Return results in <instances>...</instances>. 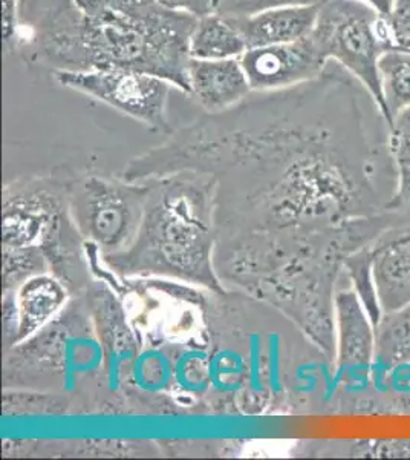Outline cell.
Masks as SVG:
<instances>
[{
    "mask_svg": "<svg viewBox=\"0 0 410 460\" xmlns=\"http://www.w3.org/2000/svg\"><path fill=\"white\" fill-rule=\"evenodd\" d=\"M162 5L171 10L188 13L190 16L199 17L212 14L218 8L219 0H158Z\"/></svg>",
    "mask_w": 410,
    "mask_h": 460,
    "instance_id": "23",
    "label": "cell"
},
{
    "mask_svg": "<svg viewBox=\"0 0 410 460\" xmlns=\"http://www.w3.org/2000/svg\"><path fill=\"white\" fill-rule=\"evenodd\" d=\"M16 290V298L5 293V350L42 329L71 296L57 278L47 275L30 278Z\"/></svg>",
    "mask_w": 410,
    "mask_h": 460,
    "instance_id": "10",
    "label": "cell"
},
{
    "mask_svg": "<svg viewBox=\"0 0 410 460\" xmlns=\"http://www.w3.org/2000/svg\"><path fill=\"white\" fill-rule=\"evenodd\" d=\"M323 0H219L216 13L227 17H242L259 11L291 5H318Z\"/></svg>",
    "mask_w": 410,
    "mask_h": 460,
    "instance_id": "18",
    "label": "cell"
},
{
    "mask_svg": "<svg viewBox=\"0 0 410 460\" xmlns=\"http://www.w3.org/2000/svg\"><path fill=\"white\" fill-rule=\"evenodd\" d=\"M52 75L63 88L109 106L153 131H173L167 108L175 86L158 75L132 69H95Z\"/></svg>",
    "mask_w": 410,
    "mask_h": 460,
    "instance_id": "7",
    "label": "cell"
},
{
    "mask_svg": "<svg viewBox=\"0 0 410 460\" xmlns=\"http://www.w3.org/2000/svg\"><path fill=\"white\" fill-rule=\"evenodd\" d=\"M379 84L390 126L395 115L410 106V49L394 48L379 60Z\"/></svg>",
    "mask_w": 410,
    "mask_h": 460,
    "instance_id": "16",
    "label": "cell"
},
{
    "mask_svg": "<svg viewBox=\"0 0 410 460\" xmlns=\"http://www.w3.org/2000/svg\"><path fill=\"white\" fill-rule=\"evenodd\" d=\"M318 5H291L259 11L242 17H230L244 37L247 48L273 47L297 42L311 34Z\"/></svg>",
    "mask_w": 410,
    "mask_h": 460,
    "instance_id": "12",
    "label": "cell"
},
{
    "mask_svg": "<svg viewBox=\"0 0 410 460\" xmlns=\"http://www.w3.org/2000/svg\"><path fill=\"white\" fill-rule=\"evenodd\" d=\"M375 359V325L353 288L336 293V355L338 379L369 381Z\"/></svg>",
    "mask_w": 410,
    "mask_h": 460,
    "instance_id": "9",
    "label": "cell"
},
{
    "mask_svg": "<svg viewBox=\"0 0 410 460\" xmlns=\"http://www.w3.org/2000/svg\"><path fill=\"white\" fill-rule=\"evenodd\" d=\"M359 2L364 4V5L371 6L372 10L379 13V16L386 19V21H389L395 0H359Z\"/></svg>",
    "mask_w": 410,
    "mask_h": 460,
    "instance_id": "26",
    "label": "cell"
},
{
    "mask_svg": "<svg viewBox=\"0 0 410 460\" xmlns=\"http://www.w3.org/2000/svg\"><path fill=\"white\" fill-rule=\"evenodd\" d=\"M325 60L340 65L379 103L390 128L379 84V60L397 47L389 21L359 0H323L310 34Z\"/></svg>",
    "mask_w": 410,
    "mask_h": 460,
    "instance_id": "5",
    "label": "cell"
},
{
    "mask_svg": "<svg viewBox=\"0 0 410 460\" xmlns=\"http://www.w3.org/2000/svg\"><path fill=\"white\" fill-rule=\"evenodd\" d=\"M390 149L398 169L410 172V106L394 117L390 126Z\"/></svg>",
    "mask_w": 410,
    "mask_h": 460,
    "instance_id": "19",
    "label": "cell"
},
{
    "mask_svg": "<svg viewBox=\"0 0 410 460\" xmlns=\"http://www.w3.org/2000/svg\"><path fill=\"white\" fill-rule=\"evenodd\" d=\"M188 80V95L205 114L231 110L253 93L240 58H190Z\"/></svg>",
    "mask_w": 410,
    "mask_h": 460,
    "instance_id": "11",
    "label": "cell"
},
{
    "mask_svg": "<svg viewBox=\"0 0 410 460\" xmlns=\"http://www.w3.org/2000/svg\"><path fill=\"white\" fill-rule=\"evenodd\" d=\"M145 181L149 192L135 238L125 251L99 253L101 262L112 275L126 279L162 278L223 292L214 269V178L181 171Z\"/></svg>",
    "mask_w": 410,
    "mask_h": 460,
    "instance_id": "2",
    "label": "cell"
},
{
    "mask_svg": "<svg viewBox=\"0 0 410 460\" xmlns=\"http://www.w3.org/2000/svg\"><path fill=\"white\" fill-rule=\"evenodd\" d=\"M400 171L398 177V188L395 194L392 203H390V210L409 209L410 210V172L407 171Z\"/></svg>",
    "mask_w": 410,
    "mask_h": 460,
    "instance_id": "24",
    "label": "cell"
},
{
    "mask_svg": "<svg viewBox=\"0 0 410 460\" xmlns=\"http://www.w3.org/2000/svg\"><path fill=\"white\" fill-rule=\"evenodd\" d=\"M247 49L244 37L230 17L214 11L197 19L190 39V58L201 60L240 58Z\"/></svg>",
    "mask_w": 410,
    "mask_h": 460,
    "instance_id": "14",
    "label": "cell"
},
{
    "mask_svg": "<svg viewBox=\"0 0 410 460\" xmlns=\"http://www.w3.org/2000/svg\"><path fill=\"white\" fill-rule=\"evenodd\" d=\"M74 4L89 17L103 16L109 11V0H74Z\"/></svg>",
    "mask_w": 410,
    "mask_h": 460,
    "instance_id": "25",
    "label": "cell"
},
{
    "mask_svg": "<svg viewBox=\"0 0 410 460\" xmlns=\"http://www.w3.org/2000/svg\"><path fill=\"white\" fill-rule=\"evenodd\" d=\"M372 273L383 314L410 304V241L390 236L374 244Z\"/></svg>",
    "mask_w": 410,
    "mask_h": 460,
    "instance_id": "13",
    "label": "cell"
},
{
    "mask_svg": "<svg viewBox=\"0 0 410 460\" xmlns=\"http://www.w3.org/2000/svg\"><path fill=\"white\" fill-rule=\"evenodd\" d=\"M193 171L216 181L223 288L307 321L333 303L345 260L371 244L400 171L379 103L340 65L231 110L199 115L134 158L123 178Z\"/></svg>",
    "mask_w": 410,
    "mask_h": 460,
    "instance_id": "1",
    "label": "cell"
},
{
    "mask_svg": "<svg viewBox=\"0 0 410 460\" xmlns=\"http://www.w3.org/2000/svg\"><path fill=\"white\" fill-rule=\"evenodd\" d=\"M372 257H374V244L362 247L345 260L343 269L346 278L351 281L353 292L359 296L360 303L372 321V324L377 327L383 318V310L379 305V295L375 288Z\"/></svg>",
    "mask_w": 410,
    "mask_h": 460,
    "instance_id": "17",
    "label": "cell"
},
{
    "mask_svg": "<svg viewBox=\"0 0 410 460\" xmlns=\"http://www.w3.org/2000/svg\"><path fill=\"white\" fill-rule=\"evenodd\" d=\"M360 455L371 457H410V440H375L374 444H366V450Z\"/></svg>",
    "mask_w": 410,
    "mask_h": 460,
    "instance_id": "21",
    "label": "cell"
},
{
    "mask_svg": "<svg viewBox=\"0 0 410 460\" xmlns=\"http://www.w3.org/2000/svg\"><path fill=\"white\" fill-rule=\"evenodd\" d=\"M253 93H275L314 80L327 68L311 36L273 47L251 48L240 58Z\"/></svg>",
    "mask_w": 410,
    "mask_h": 460,
    "instance_id": "8",
    "label": "cell"
},
{
    "mask_svg": "<svg viewBox=\"0 0 410 460\" xmlns=\"http://www.w3.org/2000/svg\"><path fill=\"white\" fill-rule=\"evenodd\" d=\"M397 238L401 241H410V229H406L397 235Z\"/></svg>",
    "mask_w": 410,
    "mask_h": 460,
    "instance_id": "27",
    "label": "cell"
},
{
    "mask_svg": "<svg viewBox=\"0 0 410 460\" xmlns=\"http://www.w3.org/2000/svg\"><path fill=\"white\" fill-rule=\"evenodd\" d=\"M22 0H2V22H4V48L5 54L10 53L14 43L19 25V11Z\"/></svg>",
    "mask_w": 410,
    "mask_h": 460,
    "instance_id": "22",
    "label": "cell"
},
{
    "mask_svg": "<svg viewBox=\"0 0 410 460\" xmlns=\"http://www.w3.org/2000/svg\"><path fill=\"white\" fill-rule=\"evenodd\" d=\"M149 192L145 180L75 175L69 192V212L88 246L100 255L125 251L140 227Z\"/></svg>",
    "mask_w": 410,
    "mask_h": 460,
    "instance_id": "6",
    "label": "cell"
},
{
    "mask_svg": "<svg viewBox=\"0 0 410 460\" xmlns=\"http://www.w3.org/2000/svg\"><path fill=\"white\" fill-rule=\"evenodd\" d=\"M196 17L158 0H110L103 16L84 14L83 71L132 69L188 93L190 39Z\"/></svg>",
    "mask_w": 410,
    "mask_h": 460,
    "instance_id": "4",
    "label": "cell"
},
{
    "mask_svg": "<svg viewBox=\"0 0 410 460\" xmlns=\"http://www.w3.org/2000/svg\"><path fill=\"white\" fill-rule=\"evenodd\" d=\"M389 25L397 47L410 49V0H395Z\"/></svg>",
    "mask_w": 410,
    "mask_h": 460,
    "instance_id": "20",
    "label": "cell"
},
{
    "mask_svg": "<svg viewBox=\"0 0 410 460\" xmlns=\"http://www.w3.org/2000/svg\"><path fill=\"white\" fill-rule=\"evenodd\" d=\"M4 388L49 401L62 411L110 410L103 344L84 293L6 349Z\"/></svg>",
    "mask_w": 410,
    "mask_h": 460,
    "instance_id": "3",
    "label": "cell"
},
{
    "mask_svg": "<svg viewBox=\"0 0 410 460\" xmlns=\"http://www.w3.org/2000/svg\"><path fill=\"white\" fill-rule=\"evenodd\" d=\"M375 358L388 367L410 364V304L383 314L375 327Z\"/></svg>",
    "mask_w": 410,
    "mask_h": 460,
    "instance_id": "15",
    "label": "cell"
}]
</instances>
